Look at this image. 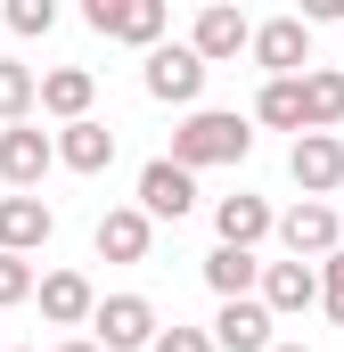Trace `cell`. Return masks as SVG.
Segmentation results:
<instances>
[{
	"label": "cell",
	"mask_w": 344,
	"mask_h": 352,
	"mask_svg": "<svg viewBox=\"0 0 344 352\" xmlns=\"http://www.w3.org/2000/svg\"><path fill=\"white\" fill-rule=\"evenodd\" d=\"M156 352H222V344H213L205 328H180V320H172L164 336H156Z\"/></svg>",
	"instance_id": "cell-26"
},
{
	"label": "cell",
	"mask_w": 344,
	"mask_h": 352,
	"mask_svg": "<svg viewBox=\"0 0 344 352\" xmlns=\"http://www.w3.org/2000/svg\"><path fill=\"white\" fill-rule=\"evenodd\" d=\"M246 148H255V131H246V115H230V107H197L189 123H172V164H189V173H205V164H246Z\"/></svg>",
	"instance_id": "cell-1"
},
{
	"label": "cell",
	"mask_w": 344,
	"mask_h": 352,
	"mask_svg": "<svg viewBox=\"0 0 344 352\" xmlns=\"http://www.w3.org/2000/svg\"><path fill=\"white\" fill-rule=\"evenodd\" d=\"M25 295H41L33 263H25V254H0V311H8V303H25Z\"/></svg>",
	"instance_id": "cell-23"
},
{
	"label": "cell",
	"mask_w": 344,
	"mask_h": 352,
	"mask_svg": "<svg viewBox=\"0 0 344 352\" xmlns=\"http://www.w3.org/2000/svg\"><path fill=\"white\" fill-rule=\"evenodd\" d=\"M58 352H98V344H90V336H66V344H58Z\"/></svg>",
	"instance_id": "cell-27"
},
{
	"label": "cell",
	"mask_w": 344,
	"mask_h": 352,
	"mask_svg": "<svg viewBox=\"0 0 344 352\" xmlns=\"http://www.w3.org/2000/svg\"><path fill=\"white\" fill-rule=\"evenodd\" d=\"M58 164V140L50 131H33V123H8L0 131V180H8V197H33L41 180Z\"/></svg>",
	"instance_id": "cell-6"
},
{
	"label": "cell",
	"mask_w": 344,
	"mask_h": 352,
	"mask_svg": "<svg viewBox=\"0 0 344 352\" xmlns=\"http://www.w3.org/2000/svg\"><path fill=\"white\" fill-rule=\"evenodd\" d=\"M287 173H295L303 197L328 205V188H344V140H336V131H303V140L287 148Z\"/></svg>",
	"instance_id": "cell-8"
},
{
	"label": "cell",
	"mask_w": 344,
	"mask_h": 352,
	"mask_svg": "<svg viewBox=\"0 0 344 352\" xmlns=\"http://www.w3.org/2000/svg\"><path fill=\"white\" fill-rule=\"evenodd\" d=\"M320 311H328V320L344 328V246L328 254V263H320Z\"/></svg>",
	"instance_id": "cell-25"
},
{
	"label": "cell",
	"mask_w": 344,
	"mask_h": 352,
	"mask_svg": "<svg viewBox=\"0 0 344 352\" xmlns=\"http://www.w3.org/2000/svg\"><path fill=\"white\" fill-rule=\"evenodd\" d=\"M58 230V213L41 197H0V254H41Z\"/></svg>",
	"instance_id": "cell-15"
},
{
	"label": "cell",
	"mask_w": 344,
	"mask_h": 352,
	"mask_svg": "<svg viewBox=\"0 0 344 352\" xmlns=\"http://www.w3.org/2000/svg\"><path fill=\"white\" fill-rule=\"evenodd\" d=\"M270 303L262 295H246V303H222V320H213V344L222 352H270Z\"/></svg>",
	"instance_id": "cell-16"
},
{
	"label": "cell",
	"mask_w": 344,
	"mask_h": 352,
	"mask_svg": "<svg viewBox=\"0 0 344 352\" xmlns=\"http://www.w3.org/2000/svg\"><path fill=\"white\" fill-rule=\"evenodd\" d=\"M262 303L270 320H295L320 303V263H262Z\"/></svg>",
	"instance_id": "cell-14"
},
{
	"label": "cell",
	"mask_w": 344,
	"mask_h": 352,
	"mask_svg": "<svg viewBox=\"0 0 344 352\" xmlns=\"http://www.w3.org/2000/svg\"><path fill=\"white\" fill-rule=\"evenodd\" d=\"M213 230H222V246H238V254H255L262 238L279 230V213L262 205L255 188H238V197H222V205H213Z\"/></svg>",
	"instance_id": "cell-12"
},
{
	"label": "cell",
	"mask_w": 344,
	"mask_h": 352,
	"mask_svg": "<svg viewBox=\"0 0 344 352\" xmlns=\"http://www.w3.org/2000/svg\"><path fill=\"white\" fill-rule=\"evenodd\" d=\"M0 352H8V344H0Z\"/></svg>",
	"instance_id": "cell-29"
},
{
	"label": "cell",
	"mask_w": 344,
	"mask_h": 352,
	"mask_svg": "<svg viewBox=\"0 0 344 352\" xmlns=\"http://www.w3.org/2000/svg\"><path fill=\"white\" fill-rule=\"evenodd\" d=\"M33 107H41V74L17 66V58H0V123H25Z\"/></svg>",
	"instance_id": "cell-22"
},
{
	"label": "cell",
	"mask_w": 344,
	"mask_h": 352,
	"mask_svg": "<svg viewBox=\"0 0 344 352\" xmlns=\"http://www.w3.org/2000/svg\"><path fill=\"white\" fill-rule=\"evenodd\" d=\"M189 50L205 58V66H222V58H238V50H255V25L230 8V0H213V8H197V25H189Z\"/></svg>",
	"instance_id": "cell-9"
},
{
	"label": "cell",
	"mask_w": 344,
	"mask_h": 352,
	"mask_svg": "<svg viewBox=\"0 0 344 352\" xmlns=\"http://www.w3.org/2000/svg\"><path fill=\"white\" fill-rule=\"evenodd\" d=\"M255 115L270 123V131H295V140H303V131H312V123H303V74H295V82H262Z\"/></svg>",
	"instance_id": "cell-21"
},
{
	"label": "cell",
	"mask_w": 344,
	"mask_h": 352,
	"mask_svg": "<svg viewBox=\"0 0 344 352\" xmlns=\"http://www.w3.org/2000/svg\"><path fill=\"white\" fill-rule=\"evenodd\" d=\"M58 164H66V173H107V164H115V131H107L98 115H90V123H66V131H58Z\"/></svg>",
	"instance_id": "cell-18"
},
{
	"label": "cell",
	"mask_w": 344,
	"mask_h": 352,
	"mask_svg": "<svg viewBox=\"0 0 344 352\" xmlns=\"http://www.w3.org/2000/svg\"><path fill=\"white\" fill-rule=\"evenodd\" d=\"M336 205H320V197H303L295 213H279V246H287V263H328L336 254Z\"/></svg>",
	"instance_id": "cell-7"
},
{
	"label": "cell",
	"mask_w": 344,
	"mask_h": 352,
	"mask_svg": "<svg viewBox=\"0 0 344 352\" xmlns=\"http://www.w3.org/2000/svg\"><path fill=\"white\" fill-rule=\"evenodd\" d=\"M205 287H213L222 303H246V295L262 287V263L238 254V246H213V254H205Z\"/></svg>",
	"instance_id": "cell-19"
},
{
	"label": "cell",
	"mask_w": 344,
	"mask_h": 352,
	"mask_svg": "<svg viewBox=\"0 0 344 352\" xmlns=\"http://www.w3.org/2000/svg\"><path fill=\"white\" fill-rule=\"evenodd\" d=\"M189 205H197V173L172 164V156H156V164L140 173V213H148V221H180Z\"/></svg>",
	"instance_id": "cell-11"
},
{
	"label": "cell",
	"mask_w": 344,
	"mask_h": 352,
	"mask_svg": "<svg viewBox=\"0 0 344 352\" xmlns=\"http://www.w3.org/2000/svg\"><path fill=\"white\" fill-rule=\"evenodd\" d=\"M156 336H164V320H156L148 295H107L98 320H90V344L98 352H156Z\"/></svg>",
	"instance_id": "cell-2"
},
{
	"label": "cell",
	"mask_w": 344,
	"mask_h": 352,
	"mask_svg": "<svg viewBox=\"0 0 344 352\" xmlns=\"http://www.w3.org/2000/svg\"><path fill=\"white\" fill-rule=\"evenodd\" d=\"M303 123H312V131H336L344 123V66L303 74Z\"/></svg>",
	"instance_id": "cell-20"
},
{
	"label": "cell",
	"mask_w": 344,
	"mask_h": 352,
	"mask_svg": "<svg viewBox=\"0 0 344 352\" xmlns=\"http://www.w3.org/2000/svg\"><path fill=\"white\" fill-rule=\"evenodd\" d=\"M90 98H98L90 66H50L41 74V115H58V123H90Z\"/></svg>",
	"instance_id": "cell-17"
},
{
	"label": "cell",
	"mask_w": 344,
	"mask_h": 352,
	"mask_svg": "<svg viewBox=\"0 0 344 352\" xmlns=\"http://www.w3.org/2000/svg\"><path fill=\"white\" fill-rule=\"evenodd\" d=\"M90 246H98V263H148V246H156V221H148L140 205H115V213H98Z\"/></svg>",
	"instance_id": "cell-10"
},
{
	"label": "cell",
	"mask_w": 344,
	"mask_h": 352,
	"mask_svg": "<svg viewBox=\"0 0 344 352\" xmlns=\"http://www.w3.org/2000/svg\"><path fill=\"white\" fill-rule=\"evenodd\" d=\"M270 352H312V344H270Z\"/></svg>",
	"instance_id": "cell-28"
},
{
	"label": "cell",
	"mask_w": 344,
	"mask_h": 352,
	"mask_svg": "<svg viewBox=\"0 0 344 352\" xmlns=\"http://www.w3.org/2000/svg\"><path fill=\"white\" fill-rule=\"evenodd\" d=\"M205 58L189 50V41H164V50H148V66H140V82L148 98H164V107H197V90H205Z\"/></svg>",
	"instance_id": "cell-5"
},
{
	"label": "cell",
	"mask_w": 344,
	"mask_h": 352,
	"mask_svg": "<svg viewBox=\"0 0 344 352\" xmlns=\"http://www.w3.org/2000/svg\"><path fill=\"white\" fill-rule=\"evenodd\" d=\"M246 58L262 66V82H295V74L312 66V25H303V16H262Z\"/></svg>",
	"instance_id": "cell-3"
},
{
	"label": "cell",
	"mask_w": 344,
	"mask_h": 352,
	"mask_svg": "<svg viewBox=\"0 0 344 352\" xmlns=\"http://www.w3.org/2000/svg\"><path fill=\"white\" fill-rule=\"evenodd\" d=\"M41 320L50 328H90L98 320V287H90L83 270H50L41 278Z\"/></svg>",
	"instance_id": "cell-13"
},
{
	"label": "cell",
	"mask_w": 344,
	"mask_h": 352,
	"mask_svg": "<svg viewBox=\"0 0 344 352\" xmlns=\"http://www.w3.org/2000/svg\"><path fill=\"white\" fill-rule=\"evenodd\" d=\"M50 25H58V0H8V33L33 41V33H50Z\"/></svg>",
	"instance_id": "cell-24"
},
{
	"label": "cell",
	"mask_w": 344,
	"mask_h": 352,
	"mask_svg": "<svg viewBox=\"0 0 344 352\" xmlns=\"http://www.w3.org/2000/svg\"><path fill=\"white\" fill-rule=\"evenodd\" d=\"M83 25L107 41H131V50H164V0H90Z\"/></svg>",
	"instance_id": "cell-4"
}]
</instances>
